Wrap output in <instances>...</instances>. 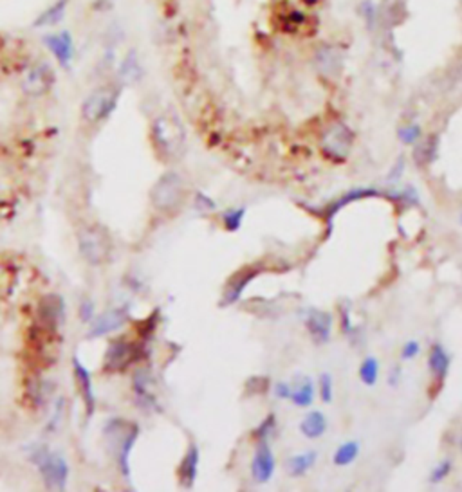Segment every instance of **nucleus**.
Listing matches in <instances>:
<instances>
[{
    "label": "nucleus",
    "mask_w": 462,
    "mask_h": 492,
    "mask_svg": "<svg viewBox=\"0 0 462 492\" xmlns=\"http://www.w3.org/2000/svg\"><path fill=\"white\" fill-rule=\"evenodd\" d=\"M78 249L87 263L105 266L112 260L114 240L105 226L89 224L78 233Z\"/></svg>",
    "instance_id": "obj_3"
},
{
    "label": "nucleus",
    "mask_w": 462,
    "mask_h": 492,
    "mask_svg": "<svg viewBox=\"0 0 462 492\" xmlns=\"http://www.w3.org/2000/svg\"><path fill=\"white\" fill-rule=\"evenodd\" d=\"M383 195L381 192H378L375 187H354V190H350V192L345 193L343 197H340L338 201L332 202L331 208H329L327 211V218L329 220H332L334 218V215L340 211V209H343L345 206H349L350 202H356V201H362V199H371V197H380Z\"/></svg>",
    "instance_id": "obj_22"
},
{
    "label": "nucleus",
    "mask_w": 462,
    "mask_h": 492,
    "mask_svg": "<svg viewBox=\"0 0 462 492\" xmlns=\"http://www.w3.org/2000/svg\"><path fill=\"white\" fill-rule=\"evenodd\" d=\"M405 17V0H383L380 8V22L396 26Z\"/></svg>",
    "instance_id": "obj_28"
},
{
    "label": "nucleus",
    "mask_w": 462,
    "mask_h": 492,
    "mask_svg": "<svg viewBox=\"0 0 462 492\" xmlns=\"http://www.w3.org/2000/svg\"><path fill=\"white\" fill-rule=\"evenodd\" d=\"M291 402L300 408H307L314 401V384L309 377H300L295 384H291Z\"/></svg>",
    "instance_id": "obj_26"
},
{
    "label": "nucleus",
    "mask_w": 462,
    "mask_h": 492,
    "mask_svg": "<svg viewBox=\"0 0 462 492\" xmlns=\"http://www.w3.org/2000/svg\"><path fill=\"white\" fill-rule=\"evenodd\" d=\"M318 460V453L316 451H306V453L295 454L288 460L285 467H288V472L291 476H304L309 469H313V466Z\"/></svg>",
    "instance_id": "obj_27"
},
{
    "label": "nucleus",
    "mask_w": 462,
    "mask_h": 492,
    "mask_svg": "<svg viewBox=\"0 0 462 492\" xmlns=\"http://www.w3.org/2000/svg\"><path fill=\"white\" fill-rule=\"evenodd\" d=\"M359 454V442L356 440H349L343 442L340 447L336 449L334 456H332V462L338 467H347L358 458Z\"/></svg>",
    "instance_id": "obj_29"
},
{
    "label": "nucleus",
    "mask_w": 462,
    "mask_h": 492,
    "mask_svg": "<svg viewBox=\"0 0 462 492\" xmlns=\"http://www.w3.org/2000/svg\"><path fill=\"white\" fill-rule=\"evenodd\" d=\"M144 76L143 63H141L140 52L135 49H128L125 52V56L121 58V61L118 63V70H116V82L125 85H135L140 83Z\"/></svg>",
    "instance_id": "obj_13"
},
{
    "label": "nucleus",
    "mask_w": 462,
    "mask_h": 492,
    "mask_svg": "<svg viewBox=\"0 0 462 492\" xmlns=\"http://www.w3.org/2000/svg\"><path fill=\"white\" fill-rule=\"evenodd\" d=\"M449 364H452V358L449 353L446 352V348L442 344L435 343L430 348V353H428V368L435 375L437 379H445L448 375Z\"/></svg>",
    "instance_id": "obj_23"
},
{
    "label": "nucleus",
    "mask_w": 462,
    "mask_h": 492,
    "mask_svg": "<svg viewBox=\"0 0 462 492\" xmlns=\"http://www.w3.org/2000/svg\"><path fill=\"white\" fill-rule=\"evenodd\" d=\"M137 359H140L137 344L125 339V337H119V339L110 341L109 348L105 352L103 368L105 371H123Z\"/></svg>",
    "instance_id": "obj_9"
},
{
    "label": "nucleus",
    "mask_w": 462,
    "mask_h": 492,
    "mask_svg": "<svg viewBox=\"0 0 462 492\" xmlns=\"http://www.w3.org/2000/svg\"><path fill=\"white\" fill-rule=\"evenodd\" d=\"M314 63L325 76H336L341 69V52L332 45H322L314 54Z\"/></svg>",
    "instance_id": "obj_16"
},
{
    "label": "nucleus",
    "mask_w": 462,
    "mask_h": 492,
    "mask_svg": "<svg viewBox=\"0 0 462 492\" xmlns=\"http://www.w3.org/2000/svg\"><path fill=\"white\" fill-rule=\"evenodd\" d=\"M54 83H57V76H54L52 67L49 66L47 61L40 60L35 61V63H31V66L24 70L20 87H22V92L26 96L42 98L52 91Z\"/></svg>",
    "instance_id": "obj_7"
},
{
    "label": "nucleus",
    "mask_w": 462,
    "mask_h": 492,
    "mask_svg": "<svg viewBox=\"0 0 462 492\" xmlns=\"http://www.w3.org/2000/svg\"><path fill=\"white\" fill-rule=\"evenodd\" d=\"M275 431H276V418L275 415L271 413L267 415L260 424H258V427L253 431V436L258 442H267L271 436L275 435Z\"/></svg>",
    "instance_id": "obj_33"
},
{
    "label": "nucleus",
    "mask_w": 462,
    "mask_h": 492,
    "mask_svg": "<svg viewBox=\"0 0 462 492\" xmlns=\"http://www.w3.org/2000/svg\"><path fill=\"white\" fill-rule=\"evenodd\" d=\"M419 352H421V344H419L417 341H406L405 346L401 348V359L412 361V359L417 358Z\"/></svg>",
    "instance_id": "obj_38"
},
{
    "label": "nucleus",
    "mask_w": 462,
    "mask_h": 492,
    "mask_svg": "<svg viewBox=\"0 0 462 492\" xmlns=\"http://www.w3.org/2000/svg\"><path fill=\"white\" fill-rule=\"evenodd\" d=\"M399 379H401V368H399V366H394L392 371H390V377H388V384H390L392 388H396L397 384H399Z\"/></svg>",
    "instance_id": "obj_40"
},
{
    "label": "nucleus",
    "mask_w": 462,
    "mask_h": 492,
    "mask_svg": "<svg viewBox=\"0 0 462 492\" xmlns=\"http://www.w3.org/2000/svg\"><path fill=\"white\" fill-rule=\"evenodd\" d=\"M29 395L36 406H42L49 401V397L52 395V384L47 380H36L31 384Z\"/></svg>",
    "instance_id": "obj_31"
},
{
    "label": "nucleus",
    "mask_w": 462,
    "mask_h": 492,
    "mask_svg": "<svg viewBox=\"0 0 462 492\" xmlns=\"http://www.w3.org/2000/svg\"><path fill=\"white\" fill-rule=\"evenodd\" d=\"M318 392H320V399H322V401L325 402V404L332 402V399H334V383H332L331 374H322V375H320Z\"/></svg>",
    "instance_id": "obj_35"
},
{
    "label": "nucleus",
    "mask_w": 462,
    "mask_h": 492,
    "mask_svg": "<svg viewBox=\"0 0 462 492\" xmlns=\"http://www.w3.org/2000/svg\"><path fill=\"white\" fill-rule=\"evenodd\" d=\"M134 390L137 399H140V402H143V406H147V408H150V410H152V408L154 410H157V401H156V397H154L149 371L141 370L134 375Z\"/></svg>",
    "instance_id": "obj_25"
},
{
    "label": "nucleus",
    "mask_w": 462,
    "mask_h": 492,
    "mask_svg": "<svg viewBox=\"0 0 462 492\" xmlns=\"http://www.w3.org/2000/svg\"><path fill=\"white\" fill-rule=\"evenodd\" d=\"M300 431L301 435L309 438V440H316V438H322L327 431V417L322 413V411H311L304 417L300 424Z\"/></svg>",
    "instance_id": "obj_21"
},
{
    "label": "nucleus",
    "mask_w": 462,
    "mask_h": 492,
    "mask_svg": "<svg viewBox=\"0 0 462 492\" xmlns=\"http://www.w3.org/2000/svg\"><path fill=\"white\" fill-rule=\"evenodd\" d=\"M244 215H246L244 208H233V209H228V211H224V215H223L224 227H226L230 233L239 231L240 226H242V222H244Z\"/></svg>",
    "instance_id": "obj_32"
},
{
    "label": "nucleus",
    "mask_w": 462,
    "mask_h": 492,
    "mask_svg": "<svg viewBox=\"0 0 462 492\" xmlns=\"http://www.w3.org/2000/svg\"><path fill=\"white\" fill-rule=\"evenodd\" d=\"M137 435H140V427L134 422L123 420V418H112L105 426V438L109 442V447L114 451V456L118 460L125 476L128 475V454H131Z\"/></svg>",
    "instance_id": "obj_5"
},
{
    "label": "nucleus",
    "mask_w": 462,
    "mask_h": 492,
    "mask_svg": "<svg viewBox=\"0 0 462 492\" xmlns=\"http://www.w3.org/2000/svg\"><path fill=\"white\" fill-rule=\"evenodd\" d=\"M73 374H75V380L76 386L80 390V395L83 399V404H85V410H87V417H91L94 413V404H96V399H94V392H92V379L91 374L78 359L73 361Z\"/></svg>",
    "instance_id": "obj_15"
},
{
    "label": "nucleus",
    "mask_w": 462,
    "mask_h": 492,
    "mask_svg": "<svg viewBox=\"0 0 462 492\" xmlns=\"http://www.w3.org/2000/svg\"><path fill=\"white\" fill-rule=\"evenodd\" d=\"M439 155V137L428 135L424 141H417L414 148V159L419 166L432 164Z\"/></svg>",
    "instance_id": "obj_24"
},
{
    "label": "nucleus",
    "mask_w": 462,
    "mask_h": 492,
    "mask_svg": "<svg viewBox=\"0 0 462 492\" xmlns=\"http://www.w3.org/2000/svg\"><path fill=\"white\" fill-rule=\"evenodd\" d=\"M461 451H462V442H461Z\"/></svg>",
    "instance_id": "obj_41"
},
{
    "label": "nucleus",
    "mask_w": 462,
    "mask_h": 492,
    "mask_svg": "<svg viewBox=\"0 0 462 492\" xmlns=\"http://www.w3.org/2000/svg\"><path fill=\"white\" fill-rule=\"evenodd\" d=\"M255 276H257V270L255 269L237 272V276H233L230 284H228L226 292H224L223 298V305H233V303H237L239 298L242 296V292L246 291V287H248L249 282H251Z\"/></svg>",
    "instance_id": "obj_20"
},
{
    "label": "nucleus",
    "mask_w": 462,
    "mask_h": 492,
    "mask_svg": "<svg viewBox=\"0 0 462 492\" xmlns=\"http://www.w3.org/2000/svg\"><path fill=\"white\" fill-rule=\"evenodd\" d=\"M36 316H38V325L51 328V330H58L66 319V303L58 294H47L40 300Z\"/></svg>",
    "instance_id": "obj_11"
},
{
    "label": "nucleus",
    "mask_w": 462,
    "mask_h": 492,
    "mask_svg": "<svg viewBox=\"0 0 462 492\" xmlns=\"http://www.w3.org/2000/svg\"><path fill=\"white\" fill-rule=\"evenodd\" d=\"M150 137H152V144L157 155H161L165 161H174L183 153L186 134H184L181 121L174 114L157 116L150 127Z\"/></svg>",
    "instance_id": "obj_1"
},
{
    "label": "nucleus",
    "mask_w": 462,
    "mask_h": 492,
    "mask_svg": "<svg viewBox=\"0 0 462 492\" xmlns=\"http://www.w3.org/2000/svg\"><path fill=\"white\" fill-rule=\"evenodd\" d=\"M276 469V458L271 451L269 444L267 442H260L255 449V456L251 460V478L257 482V484H267L273 475H275Z\"/></svg>",
    "instance_id": "obj_12"
},
{
    "label": "nucleus",
    "mask_w": 462,
    "mask_h": 492,
    "mask_svg": "<svg viewBox=\"0 0 462 492\" xmlns=\"http://www.w3.org/2000/svg\"><path fill=\"white\" fill-rule=\"evenodd\" d=\"M186 195V180L177 171H166L154 184L150 202L159 213H174L184 204Z\"/></svg>",
    "instance_id": "obj_4"
},
{
    "label": "nucleus",
    "mask_w": 462,
    "mask_h": 492,
    "mask_svg": "<svg viewBox=\"0 0 462 492\" xmlns=\"http://www.w3.org/2000/svg\"><path fill=\"white\" fill-rule=\"evenodd\" d=\"M69 2L70 0H54L45 11H42V13L33 20V27H36V29H44V27L58 26V24L64 20V17H66Z\"/></svg>",
    "instance_id": "obj_19"
},
{
    "label": "nucleus",
    "mask_w": 462,
    "mask_h": 492,
    "mask_svg": "<svg viewBox=\"0 0 462 492\" xmlns=\"http://www.w3.org/2000/svg\"><path fill=\"white\" fill-rule=\"evenodd\" d=\"M42 44L45 45L49 54L58 61L61 69H69L76 56L75 38L70 35V31L61 29L54 31V33H45L42 36Z\"/></svg>",
    "instance_id": "obj_10"
},
{
    "label": "nucleus",
    "mask_w": 462,
    "mask_h": 492,
    "mask_svg": "<svg viewBox=\"0 0 462 492\" xmlns=\"http://www.w3.org/2000/svg\"><path fill=\"white\" fill-rule=\"evenodd\" d=\"M359 379L365 386H374L380 379V362L375 358H366L359 366Z\"/></svg>",
    "instance_id": "obj_30"
},
{
    "label": "nucleus",
    "mask_w": 462,
    "mask_h": 492,
    "mask_svg": "<svg viewBox=\"0 0 462 492\" xmlns=\"http://www.w3.org/2000/svg\"><path fill=\"white\" fill-rule=\"evenodd\" d=\"M275 395L282 401H289L291 399V384L289 383H276L275 384Z\"/></svg>",
    "instance_id": "obj_39"
},
{
    "label": "nucleus",
    "mask_w": 462,
    "mask_h": 492,
    "mask_svg": "<svg viewBox=\"0 0 462 492\" xmlns=\"http://www.w3.org/2000/svg\"><path fill=\"white\" fill-rule=\"evenodd\" d=\"M461 222H462V215H461Z\"/></svg>",
    "instance_id": "obj_42"
},
{
    "label": "nucleus",
    "mask_w": 462,
    "mask_h": 492,
    "mask_svg": "<svg viewBox=\"0 0 462 492\" xmlns=\"http://www.w3.org/2000/svg\"><path fill=\"white\" fill-rule=\"evenodd\" d=\"M306 328L314 343H327L332 332V316L325 310L311 309L306 316Z\"/></svg>",
    "instance_id": "obj_14"
},
{
    "label": "nucleus",
    "mask_w": 462,
    "mask_h": 492,
    "mask_svg": "<svg viewBox=\"0 0 462 492\" xmlns=\"http://www.w3.org/2000/svg\"><path fill=\"white\" fill-rule=\"evenodd\" d=\"M123 85L118 82L105 83L100 85L89 94L82 103V119L87 125H100V123L107 121L114 114V110L118 109L119 98H121Z\"/></svg>",
    "instance_id": "obj_2"
},
{
    "label": "nucleus",
    "mask_w": 462,
    "mask_h": 492,
    "mask_svg": "<svg viewBox=\"0 0 462 492\" xmlns=\"http://www.w3.org/2000/svg\"><path fill=\"white\" fill-rule=\"evenodd\" d=\"M362 15L363 20L366 22V27L368 29H374L378 24H380V8L372 2V0H366L362 6Z\"/></svg>",
    "instance_id": "obj_34"
},
{
    "label": "nucleus",
    "mask_w": 462,
    "mask_h": 492,
    "mask_svg": "<svg viewBox=\"0 0 462 492\" xmlns=\"http://www.w3.org/2000/svg\"><path fill=\"white\" fill-rule=\"evenodd\" d=\"M199 447L192 444L188 447L186 454H184L183 462L179 466V482L184 489H192L197 479V472H199Z\"/></svg>",
    "instance_id": "obj_18"
},
{
    "label": "nucleus",
    "mask_w": 462,
    "mask_h": 492,
    "mask_svg": "<svg viewBox=\"0 0 462 492\" xmlns=\"http://www.w3.org/2000/svg\"><path fill=\"white\" fill-rule=\"evenodd\" d=\"M35 463L38 466L40 475L44 478V484L49 491H64L69 478V467H67L66 458L54 453H45L40 451L38 456H35Z\"/></svg>",
    "instance_id": "obj_8"
},
{
    "label": "nucleus",
    "mask_w": 462,
    "mask_h": 492,
    "mask_svg": "<svg viewBox=\"0 0 462 492\" xmlns=\"http://www.w3.org/2000/svg\"><path fill=\"white\" fill-rule=\"evenodd\" d=\"M421 135H423V130L415 123L414 125H406V127L399 128V132H397V137L405 144H415L421 139Z\"/></svg>",
    "instance_id": "obj_36"
},
{
    "label": "nucleus",
    "mask_w": 462,
    "mask_h": 492,
    "mask_svg": "<svg viewBox=\"0 0 462 492\" xmlns=\"http://www.w3.org/2000/svg\"><path fill=\"white\" fill-rule=\"evenodd\" d=\"M452 469H454L452 460H442V462L437 463V466L432 469V472H430V484L437 485L440 484V482H445V479L449 476V472H452Z\"/></svg>",
    "instance_id": "obj_37"
},
{
    "label": "nucleus",
    "mask_w": 462,
    "mask_h": 492,
    "mask_svg": "<svg viewBox=\"0 0 462 492\" xmlns=\"http://www.w3.org/2000/svg\"><path fill=\"white\" fill-rule=\"evenodd\" d=\"M354 144V132L345 123H332L322 135V152L334 162H343Z\"/></svg>",
    "instance_id": "obj_6"
},
{
    "label": "nucleus",
    "mask_w": 462,
    "mask_h": 492,
    "mask_svg": "<svg viewBox=\"0 0 462 492\" xmlns=\"http://www.w3.org/2000/svg\"><path fill=\"white\" fill-rule=\"evenodd\" d=\"M127 321V312L121 309H114L109 310V312L101 314L100 318L94 321L91 328V337H98V336H105L109 332L119 330V328L125 325Z\"/></svg>",
    "instance_id": "obj_17"
}]
</instances>
